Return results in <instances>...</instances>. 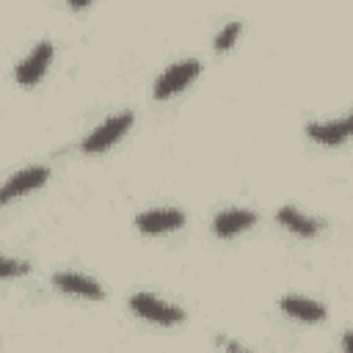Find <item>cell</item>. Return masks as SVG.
<instances>
[{
	"mask_svg": "<svg viewBox=\"0 0 353 353\" xmlns=\"http://www.w3.org/2000/svg\"><path fill=\"white\" fill-rule=\"evenodd\" d=\"M132 124V113H119V116H110L105 124H99L94 132H88L80 143V149L85 154H97V152H105L110 143H116Z\"/></svg>",
	"mask_w": 353,
	"mask_h": 353,
	"instance_id": "cell-2",
	"label": "cell"
},
{
	"mask_svg": "<svg viewBox=\"0 0 353 353\" xmlns=\"http://www.w3.org/2000/svg\"><path fill=\"white\" fill-rule=\"evenodd\" d=\"M240 36V22H232V25H226L218 36H215V50L221 52V50H229L232 44H234V39Z\"/></svg>",
	"mask_w": 353,
	"mask_h": 353,
	"instance_id": "cell-12",
	"label": "cell"
},
{
	"mask_svg": "<svg viewBox=\"0 0 353 353\" xmlns=\"http://www.w3.org/2000/svg\"><path fill=\"white\" fill-rule=\"evenodd\" d=\"M47 176H50V171H47L44 165H33V168H25V171L14 174V176L3 185V190H0V201L6 204V201H11V199H19L22 193L36 190L39 185L47 182Z\"/></svg>",
	"mask_w": 353,
	"mask_h": 353,
	"instance_id": "cell-4",
	"label": "cell"
},
{
	"mask_svg": "<svg viewBox=\"0 0 353 353\" xmlns=\"http://www.w3.org/2000/svg\"><path fill=\"white\" fill-rule=\"evenodd\" d=\"M50 58H52V44H50V41L36 44V50L17 66V80H19L22 85H36V83L41 80V74L47 72Z\"/></svg>",
	"mask_w": 353,
	"mask_h": 353,
	"instance_id": "cell-6",
	"label": "cell"
},
{
	"mask_svg": "<svg viewBox=\"0 0 353 353\" xmlns=\"http://www.w3.org/2000/svg\"><path fill=\"white\" fill-rule=\"evenodd\" d=\"M256 221V215L251 210H226V212H218L215 221H212V232L218 237H234L240 234L243 229H248L251 223Z\"/></svg>",
	"mask_w": 353,
	"mask_h": 353,
	"instance_id": "cell-10",
	"label": "cell"
},
{
	"mask_svg": "<svg viewBox=\"0 0 353 353\" xmlns=\"http://www.w3.org/2000/svg\"><path fill=\"white\" fill-rule=\"evenodd\" d=\"M276 218H279L281 226H287V229L295 232L298 237H314V234L320 232V221L301 215L295 207H281V210L276 212Z\"/></svg>",
	"mask_w": 353,
	"mask_h": 353,
	"instance_id": "cell-11",
	"label": "cell"
},
{
	"mask_svg": "<svg viewBox=\"0 0 353 353\" xmlns=\"http://www.w3.org/2000/svg\"><path fill=\"white\" fill-rule=\"evenodd\" d=\"M281 312L301 320V323H320L325 317V306L317 303V301H309V298H295V295H284L279 301Z\"/></svg>",
	"mask_w": 353,
	"mask_h": 353,
	"instance_id": "cell-9",
	"label": "cell"
},
{
	"mask_svg": "<svg viewBox=\"0 0 353 353\" xmlns=\"http://www.w3.org/2000/svg\"><path fill=\"white\" fill-rule=\"evenodd\" d=\"M342 347H345V350H353V334H345V336H342Z\"/></svg>",
	"mask_w": 353,
	"mask_h": 353,
	"instance_id": "cell-14",
	"label": "cell"
},
{
	"mask_svg": "<svg viewBox=\"0 0 353 353\" xmlns=\"http://www.w3.org/2000/svg\"><path fill=\"white\" fill-rule=\"evenodd\" d=\"M22 273H28V265H25V262H14V259H3V262H0V276H3V279L22 276Z\"/></svg>",
	"mask_w": 353,
	"mask_h": 353,
	"instance_id": "cell-13",
	"label": "cell"
},
{
	"mask_svg": "<svg viewBox=\"0 0 353 353\" xmlns=\"http://www.w3.org/2000/svg\"><path fill=\"white\" fill-rule=\"evenodd\" d=\"M309 138L323 143V146H336L342 141H347L353 135V113L345 116V119H336V121H323V124H309L306 127Z\"/></svg>",
	"mask_w": 353,
	"mask_h": 353,
	"instance_id": "cell-7",
	"label": "cell"
},
{
	"mask_svg": "<svg viewBox=\"0 0 353 353\" xmlns=\"http://www.w3.org/2000/svg\"><path fill=\"white\" fill-rule=\"evenodd\" d=\"M52 284L69 295H80V298H91V301H99L105 292L102 287L94 281V279H85L80 273H55L52 276Z\"/></svg>",
	"mask_w": 353,
	"mask_h": 353,
	"instance_id": "cell-8",
	"label": "cell"
},
{
	"mask_svg": "<svg viewBox=\"0 0 353 353\" xmlns=\"http://www.w3.org/2000/svg\"><path fill=\"white\" fill-rule=\"evenodd\" d=\"M130 309L138 317H143L149 323H157V325H176V323L185 320L182 309H176V306H171V303H165V301H160L149 292H135L130 298Z\"/></svg>",
	"mask_w": 353,
	"mask_h": 353,
	"instance_id": "cell-1",
	"label": "cell"
},
{
	"mask_svg": "<svg viewBox=\"0 0 353 353\" xmlns=\"http://www.w3.org/2000/svg\"><path fill=\"white\" fill-rule=\"evenodd\" d=\"M88 3H91V0H69V6H72V8H77V11H80V8H85Z\"/></svg>",
	"mask_w": 353,
	"mask_h": 353,
	"instance_id": "cell-15",
	"label": "cell"
},
{
	"mask_svg": "<svg viewBox=\"0 0 353 353\" xmlns=\"http://www.w3.org/2000/svg\"><path fill=\"white\" fill-rule=\"evenodd\" d=\"M199 72H201V63L199 61H179V63H174V66H168L160 77H157V83H154V88H152V94H154V99H168L171 94H176V91H182L193 77H199Z\"/></svg>",
	"mask_w": 353,
	"mask_h": 353,
	"instance_id": "cell-3",
	"label": "cell"
},
{
	"mask_svg": "<svg viewBox=\"0 0 353 353\" xmlns=\"http://www.w3.org/2000/svg\"><path fill=\"white\" fill-rule=\"evenodd\" d=\"M182 223H185V212L182 210H149V212H141L135 218V226L143 234L171 232V229H179Z\"/></svg>",
	"mask_w": 353,
	"mask_h": 353,
	"instance_id": "cell-5",
	"label": "cell"
}]
</instances>
